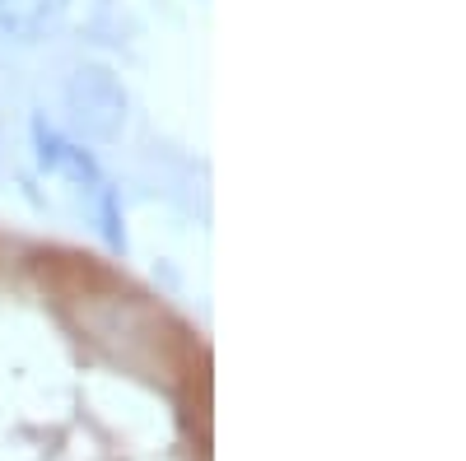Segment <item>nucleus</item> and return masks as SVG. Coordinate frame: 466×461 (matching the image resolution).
I'll list each match as a JSON object with an SVG mask.
<instances>
[{
  "mask_svg": "<svg viewBox=\"0 0 466 461\" xmlns=\"http://www.w3.org/2000/svg\"><path fill=\"white\" fill-rule=\"evenodd\" d=\"M66 112L80 135L112 140L127 126V89L107 65H75L66 80Z\"/></svg>",
  "mask_w": 466,
  "mask_h": 461,
  "instance_id": "f257e3e1",
  "label": "nucleus"
},
{
  "mask_svg": "<svg viewBox=\"0 0 466 461\" xmlns=\"http://www.w3.org/2000/svg\"><path fill=\"white\" fill-rule=\"evenodd\" d=\"M33 145H37V168L52 173V177H66L75 186H85V191H98L103 186V173H98V159L80 145V140H70L61 135L56 126H47L43 117L33 122Z\"/></svg>",
  "mask_w": 466,
  "mask_h": 461,
  "instance_id": "f03ea898",
  "label": "nucleus"
},
{
  "mask_svg": "<svg viewBox=\"0 0 466 461\" xmlns=\"http://www.w3.org/2000/svg\"><path fill=\"white\" fill-rule=\"evenodd\" d=\"M70 19V0H0V33L19 47L56 37Z\"/></svg>",
  "mask_w": 466,
  "mask_h": 461,
  "instance_id": "7ed1b4c3",
  "label": "nucleus"
}]
</instances>
